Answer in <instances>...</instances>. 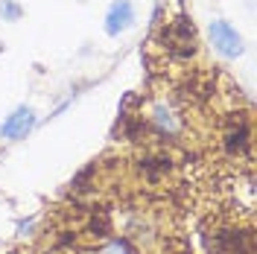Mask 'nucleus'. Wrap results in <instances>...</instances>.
<instances>
[{"label": "nucleus", "mask_w": 257, "mask_h": 254, "mask_svg": "<svg viewBox=\"0 0 257 254\" xmlns=\"http://www.w3.org/2000/svg\"><path fill=\"white\" fill-rule=\"evenodd\" d=\"M208 254H254V234L251 225L219 219L213 228H205Z\"/></svg>", "instance_id": "f257e3e1"}, {"label": "nucleus", "mask_w": 257, "mask_h": 254, "mask_svg": "<svg viewBox=\"0 0 257 254\" xmlns=\"http://www.w3.org/2000/svg\"><path fill=\"white\" fill-rule=\"evenodd\" d=\"M161 41L167 53L178 59V62H190L193 56L199 53V38H196V27H193L190 18L178 15L176 21H170V27H164L161 32Z\"/></svg>", "instance_id": "f03ea898"}, {"label": "nucleus", "mask_w": 257, "mask_h": 254, "mask_svg": "<svg viewBox=\"0 0 257 254\" xmlns=\"http://www.w3.org/2000/svg\"><path fill=\"white\" fill-rule=\"evenodd\" d=\"M222 149L231 158H251V123L245 111H231L228 123L222 126Z\"/></svg>", "instance_id": "7ed1b4c3"}, {"label": "nucleus", "mask_w": 257, "mask_h": 254, "mask_svg": "<svg viewBox=\"0 0 257 254\" xmlns=\"http://www.w3.org/2000/svg\"><path fill=\"white\" fill-rule=\"evenodd\" d=\"M208 35H210V47L216 50L222 59L228 62H234V59H240L242 53H245V41H242V35L228 21L222 18H213L208 24Z\"/></svg>", "instance_id": "20e7f679"}, {"label": "nucleus", "mask_w": 257, "mask_h": 254, "mask_svg": "<svg viewBox=\"0 0 257 254\" xmlns=\"http://www.w3.org/2000/svg\"><path fill=\"white\" fill-rule=\"evenodd\" d=\"M38 123V114L32 105H18L12 108V114H6V120L0 123V138L3 141H21V138H27L32 129Z\"/></svg>", "instance_id": "39448f33"}, {"label": "nucleus", "mask_w": 257, "mask_h": 254, "mask_svg": "<svg viewBox=\"0 0 257 254\" xmlns=\"http://www.w3.org/2000/svg\"><path fill=\"white\" fill-rule=\"evenodd\" d=\"M138 24V12H135V3L132 0H114L111 6L105 9V35L108 38H120L123 32H128Z\"/></svg>", "instance_id": "423d86ee"}, {"label": "nucleus", "mask_w": 257, "mask_h": 254, "mask_svg": "<svg viewBox=\"0 0 257 254\" xmlns=\"http://www.w3.org/2000/svg\"><path fill=\"white\" fill-rule=\"evenodd\" d=\"M0 18L9 21V24H15V21L24 18V6L18 0H0Z\"/></svg>", "instance_id": "0eeeda50"}, {"label": "nucleus", "mask_w": 257, "mask_h": 254, "mask_svg": "<svg viewBox=\"0 0 257 254\" xmlns=\"http://www.w3.org/2000/svg\"><path fill=\"white\" fill-rule=\"evenodd\" d=\"M82 3H85V0H82Z\"/></svg>", "instance_id": "6e6552de"}]
</instances>
